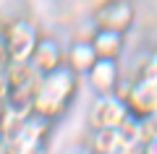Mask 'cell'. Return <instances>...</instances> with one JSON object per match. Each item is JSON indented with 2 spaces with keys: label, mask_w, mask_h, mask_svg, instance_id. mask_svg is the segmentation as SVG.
Returning <instances> with one entry per match:
<instances>
[{
  "label": "cell",
  "mask_w": 157,
  "mask_h": 154,
  "mask_svg": "<svg viewBox=\"0 0 157 154\" xmlns=\"http://www.w3.org/2000/svg\"><path fill=\"white\" fill-rule=\"evenodd\" d=\"M78 78L71 68L60 66L50 73H42L39 78V86L34 92V112L47 120H60L63 115L68 112L71 102L76 99L78 92Z\"/></svg>",
  "instance_id": "1"
},
{
  "label": "cell",
  "mask_w": 157,
  "mask_h": 154,
  "mask_svg": "<svg viewBox=\"0 0 157 154\" xmlns=\"http://www.w3.org/2000/svg\"><path fill=\"white\" fill-rule=\"evenodd\" d=\"M50 131H52V120L32 112L24 120L21 131L11 141H6L3 154H47V136H50Z\"/></svg>",
  "instance_id": "2"
},
{
  "label": "cell",
  "mask_w": 157,
  "mask_h": 154,
  "mask_svg": "<svg viewBox=\"0 0 157 154\" xmlns=\"http://www.w3.org/2000/svg\"><path fill=\"white\" fill-rule=\"evenodd\" d=\"M6 34V52L8 63H29L34 55V47L39 42V32L29 18H11L3 26Z\"/></svg>",
  "instance_id": "3"
},
{
  "label": "cell",
  "mask_w": 157,
  "mask_h": 154,
  "mask_svg": "<svg viewBox=\"0 0 157 154\" xmlns=\"http://www.w3.org/2000/svg\"><path fill=\"white\" fill-rule=\"evenodd\" d=\"M136 21V11L131 0H105L94 8L92 26L97 29H115V32H128Z\"/></svg>",
  "instance_id": "4"
},
{
  "label": "cell",
  "mask_w": 157,
  "mask_h": 154,
  "mask_svg": "<svg viewBox=\"0 0 157 154\" xmlns=\"http://www.w3.org/2000/svg\"><path fill=\"white\" fill-rule=\"evenodd\" d=\"M126 115V99L118 94H94V102L89 105V128H118Z\"/></svg>",
  "instance_id": "5"
},
{
  "label": "cell",
  "mask_w": 157,
  "mask_h": 154,
  "mask_svg": "<svg viewBox=\"0 0 157 154\" xmlns=\"http://www.w3.org/2000/svg\"><path fill=\"white\" fill-rule=\"evenodd\" d=\"M123 76V68H121V60L115 58H97L94 66L86 71V84L94 94H113Z\"/></svg>",
  "instance_id": "6"
},
{
  "label": "cell",
  "mask_w": 157,
  "mask_h": 154,
  "mask_svg": "<svg viewBox=\"0 0 157 154\" xmlns=\"http://www.w3.org/2000/svg\"><path fill=\"white\" fill-rule=\"evenodd\" d=\"M126 105H128V112H134L139 118L152 115L157 107V86L144 81V78H139V76H134L131 89L126 94Z\"/></svg>",
  "instance_id": "7"
},
{
  "label": "cell",
  "mask_w": 157,
  "mask_h": 154,
  "mask_svg": "<svg viewBox=\"0 0 157 154\" xmlns=\"http://www.w3.org/2000/svg\"><path fill=\"white\" fill-rule=\"evenodd\" d=\"M94 60H97V52H94V44H92V39H89V37H78V39H73V42L68 44L66 58H63V66L71 68L76 76L84 78L86 71L94 66Z\"/></svg>",
  "instance_id": "8"
},
{
  "label": "cell",
  "mask_w": 157,
  "mask_h": 154,
  "mask_svg": "<svg viewBox=\"0 0 157 154\" xmlns=\"http://www.w3.org/2000/svg\"><path fill=\"white\" fill-rule=\"evenodd\" d=\"M63 58H66V50L60 47L58 39L39 37L37 47H34V55H32V66L39 73H50V71H55V68L63 66Z\"/></svg>",
  "instance_id": "9"
},
{
  "label": "cell",
  "mask_w": 157,
  "mask_h": 154,
  "mask_svg": "<svg viewBox=\"0 0 157 154\" xmlns=\"http://www.w3.org/2000/svg\"><path fill=\"white\" fill-rule=\"evenodd\" d=\"M92 44H94V52L97 58H115L121 60L126 50V34L123 32H115V29H92Z\"/></svg>",
  "instance_id": "10"
},
{
  "label": "cell",
  "mask_w": 157,
  "mask_h": 154,
  "mask_svg": "<svg viewBox=\"0 0 157 154\" xmlns=\"http://www.w3.org/2000/svg\"><path fill=\"white\" fill-rule=\"evenodd\" d=\"M84 146L92 154H113L121 149V136L118 128H89L84 138Z\"/></svg>",
  "instance_id": "11"
},
{
  "label": "cell",
  "mask_w": 157,
  "mask_h": 154,
  "mask_svg": "<svg viewBox=\"0 0 157 154\" xmlns=\"http://www.w3.org/2000/svg\"><path fill=\"white\" fill-rule=\"evenodd\" d=\"M118 136H121V149L126 146H141L147 141V133H144V120L134 112L123 118V123L118 126Z\"/></svg>",
  "instance_id": "12"
},
{
  "label": "cell",
  "mask_w": 157,
  "mask_h": 154,
  "mask_svg": "<svg viewBox=\"0 0 157 154\" xmlns=\"http://www.w3.org/2000/svg\"><path fill=\"white\" fill-rule=\"evenodd\" d=\"M6 68H0V99H8V94H11V89H13L11 86V76H8Z\"/></svg>",
  "instance_id": "13"
},
{
  "label": "cell",
  "mask_w": 157,
  "mask_h": 154,
  "mask_svg": "<svg viewBox=\"0 0 157 154\" xmlns=\"http://www.w3.org/2000/svg\"><path fill=\"white\" fill-rule=\"evenodd\" d=\"M144 154H157V138H147L144 141Z\"/></svg>",
  "instance_id": "14"
},
{
  "label": "cell",
  "mask_w": 157,
  "mask_h": 154,
  "mask_svg": "<svg viewBox=\"0 0 157 154\" xmlns=\"http://www.w3.org/2000/svg\"><path fill=\"white\" fill-rule=\"evenodd\" d=\"M68 154H92V152H89L86 146H73V149H71Z\"/></svg>",
  "instance_id": "15"
},
{
  "label": "cell",
  "mask_w": 157,
  "mask_h": 154,
  "mask_svg": "<svg viewBox=\"0 0 157 154\" xmlns=\"http://www.w3.org/2000/svg\"><path fill=\"white\" fill-rule=\"evenodd\" d=\"M6 112H8V99H0V120H3Z\"/></svg>",
  "instance_id": "16"
},
{
  "label": "cell",
  "mask_w": 157,
  "mask_h": 154,
  "mask_svg": "<svg viewBox=\"0 0 157 154\" xmlns=\"http://www.w3.org/2000/svg\"><path fill=\"white\" fill-rule=\"evenodd\" d=\"M149 60H152V63H155V66H157V47H155V50H152V52H149Z\"/></svg>",
  "instance_id": "17"
},
{
  "label": "cell",
  "mask_w": 157,
  "mask_h": 154,
  "mask_svg": "<svg viewBox=\"0 0 157 154\" xmlns=\"http://www.w3.org/2000/svg\"><path fill=\"white\" fill-rule=\"evenodd\" d=\"M113 154H126V152H123V149H118V152H113Z\"/></svg>",
  "instance_id": "18"
},
{
  "label": "cell",
  "mask_w": 157,
  "mask_h": 154,
  "mask_svg": "<svg viewBox=\"0 0 157 154\" xmlns=\"http://www.w3.org/2000/svg\"><path fill=\"white\" fill-rule=\"evenodd\" d=\"M0 154H3V138H0Z\"/></svg>",
  "instance_id": "19"
},
{
  "label": "cell",
  "mask_w": 157,
  "mask_h": 154,
  "mask_svg": "<svg viewBox=\"0 0 157 154\" xmlns=\"http://www.w3.org/2000/svg\"><path fill=\"white\" fill-rule=\"evenodd\" d=\"M0 32H3V26H0Z\"/></svg>",
  "instance_id": "20"
},
{
  "label": "cell",
  "mask_w": 157,
  "mask_h": 154,
  "mask_svg": "<svg viewBox=\"0 0 157 154\" xmlns=\"http://www.w3.org/2000/svg\"><path fill=\"white\" fill-rule=\"evenodd\" d=\"M155 112H157V107H155Z\"/></svg>",
  "instance_id": "21"
}]
</instances>
